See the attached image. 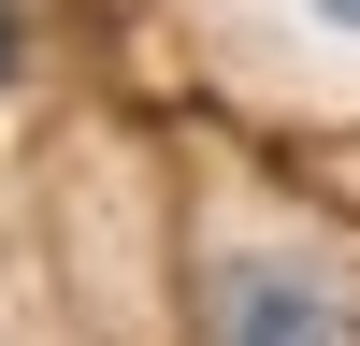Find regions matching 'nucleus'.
<instances>
[{"instance_id": "nucleus-1", "label": "nucleus", "mask_w": 360, "mask_h": 346, "mask_svg": "<svg viewBox=\"0 0 360 346\" xmlns=\"http://www.w3.org/2000/svg\"><path fill=\"white\" fill-rule=\"evenodd\" d=\"M217 346H346V303L303 260H231L217 274Z\"/></svg>"}, {"instance_id": "nucleus-2", "label": "nucleus", "mask_w": 360, "mask_h": 346, "mask_svg": "<svg viewBox=\"0 0 360 346\" xmlns=\"http://www.w3.org/2000/svg\"><path fill=\"white\" fill-rule=\"evenodd\" d=\"M0 72H15V0H0Z\"/></svg>"}, {"instance_id": "nucleus-3", "label": "nucleus", "mask_w": 360, "mask_h": 346, "mask_svg": "<svg viewBox=\"0 0 360 346\" xmlns=\"http://www.w3.org/2000/svg\"><path fill=\"white\" fill-rule=\"evenodd\" d=\"M317 15H332V29H360V0H317Z\"/></svg>"}]
</instances>
